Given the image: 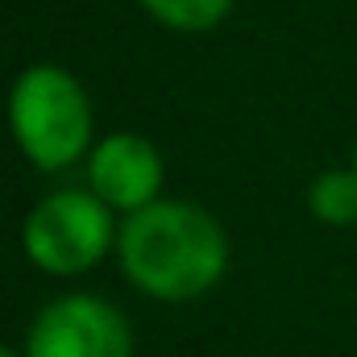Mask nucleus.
<instances>
[{"instance_id": "obj_3", "label": "nucleus", "mask_w": 357, "mask_h": 357, "mask_svg": "<svg viewBox=\"0 0 357 357\" xmlns=\"http://www.w3.org/2000/svg\"><path fill=\"white\" fill-rule=\"evenodd\" d=\"M116 233L121 225H112V208L96 191L63 187L42 204H33L21 229V245H25V258L42 274L75 278L108 258V250L116 245Z\"/></svg>"}, {"instance_id": "obj_6", "label": "nucleus", "mask_w": 357, "mask_h": 357, "mask_svg": "<svg viewBox=\"0 0 357 357\" xmlns=\"http://www.w3.org/2000/svg\"><path fill=\"white\" fill-rule=\"evenodd\" d=\"M307 208L324 225H357V171H324L307 187Z\"/></svg>"}, {"instance_id": "obj_8", "label": "nucleus", "mask_w": 357, "mask_h": 357, "mask_svg": "<svg viewBox=\"0 0 357 357\" xmlns=\"http://www.w3.org/2000/svg\"><path fill=\"white\" fill-rule=\"evenodd\" d=\"M0 357H25V354H13L8 345H0Z\"/></svg>"}, {"instance_id": "obj_9", "label": "nucleus", "mask_w": 357, "mask_h": 357, "mask_svg": "<svg viewBox=\"0 0 357 357\" xmlns=\"http://www.w3.org/2000/svg\"><path fill=\"white\" fill-rule=\"evenodd\" d=\"M354 171H357V150H354Z\"/></svg>"}, {"instance_id": "obj_1", "label": "nucleus", "mask_w": 357, "mask_h": 357, "mask_svg": "<svg viewBox=\"0 0 357 357\" xmlns=\"http://www.w3.org/2000/svg\"><path fill=\"white\" fill-rule=\"evenodd\" d=\"M116 258L142 295L158 303H191L225 278L229 241L212 212L183 199H154L125 216Z\"/></svg>"}, {"instance_id": "obj_2", "label": "nucleus", "mask_w": 357, "mask_h": 357, "mask_svg": "<svg viewBox=\"0 0 357 357\" xmlns=\"http://www.w3.org/2000/svg\"><path fill=\"white\" fill-rule=\"evenodd\" d=\"M8 125L21 154L38 171H67L88 154L91 142L88 91L71 71L54 63H33L8 91Z\"/></svg>"}, {"instance_id": "obj_5", "label": "nucleus", "mask_w": 357, "mask_h": 357, "mask_svg": "<svg viewBox=\"0 0 357 357\" xmlns=\"http://www.w3.org/2000/svg\"><path fill=\"white\" fill-rule=\"evenodd\" d=\"M88 191H96L112 212H142L162 191V158L137 133H108L88 154Z\"/></svg>"}, {"instance_id": "obj_4", "label": "nucleus", "mask_w": 357, "mask_h": 357, "mask_svg": "<svg viewBox=\"0 0 357 357\" xmlns=\"http://www.w3.org/2000/svg\"><path fill=\"white\" fill-rule=\"evenodd\" d=\"M25 357H133V328L116 303L71 291L33 316Z\"/></svg>"}, {"instance_id": "obj_7", "label": "nucleus", "mask_w": 357, "mask_h": 357, "mask_svg": "<svg viewBox=\"0 0 357 357\" xmlns=\"http://www.w3.org/2000/svg\"><path fill=\"white\" fill-rule=\"evenodd\" d=\"M142 8L162 21L167 29H183V33H204L212 25H220L233 8V0H142Z\"/></svg>"}]
</instances>
